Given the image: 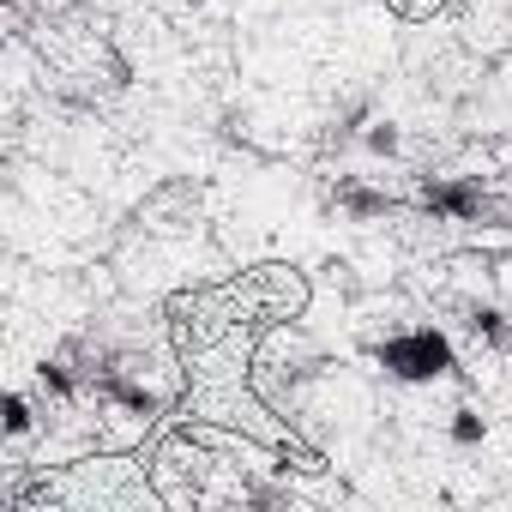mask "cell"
<instances>
[{
  "label": "cell",
  "instance_id": "1",
  "mask_svg": "<svg viewBox=\"0 0 512 512\" xmlns=\"http://www.w3.org/2000/svg\"><path fill=\"white\" fill-rule=\"evenodd\" d=\"M380 362H386L398 380L422 386V380H440V374L452 368V350H446L440 332H404V338H392V344L380 350Z\"/></svg>",
  "mask_w": 512,
  "mask_h": 512
}]
</instances>
